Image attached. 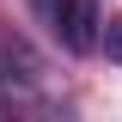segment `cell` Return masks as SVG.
<instances>
[{"label":"cell","instance_id":"cell-1","mask_svg":"<svg viewBox=\"0 0 122 122\" xmlns=\"http://www.w3.org/2000/svg\"><path fill=\"white\" fill-rule=\"evenodd\" d=\"M37 12H43L49 37H55L67 55H86L92 43H98V0H37Z\"/></svg>","mask_w":122,"mask_h":122},{"label":"cell","instance_id":"cell-2","mask_svg":"<svg viewBox=\"0 0 122 122\" xmlns=\"http://www.w3.org/2000/svg\"><path fill=\"white\" fill-rule=\"evenodd\" d=\"M104 55H110V61H122V12L104 25Z\"/></svg>","mask_w":122,"mask_h":122}]
</instances>
